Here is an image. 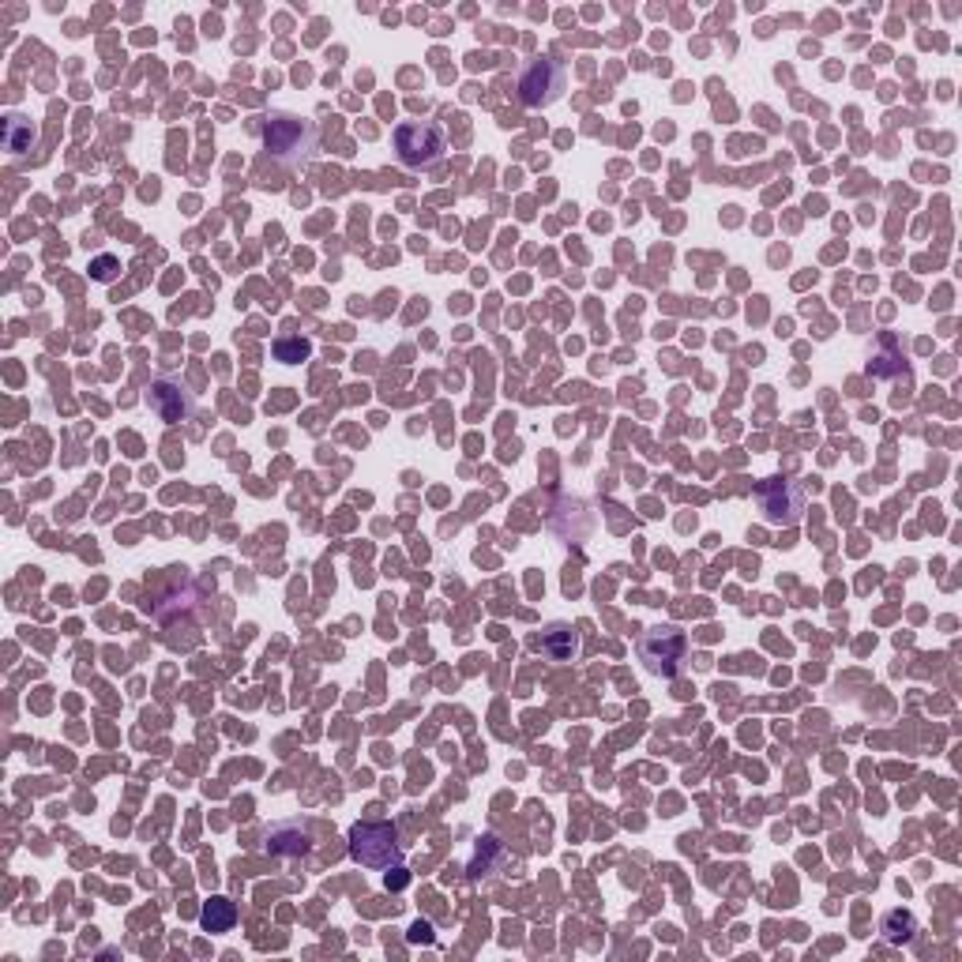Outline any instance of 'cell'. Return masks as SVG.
Masks as SVG:
<instances>
[{"label":"cell","mask_w":962,"mask_h":962,"mask_svg":"<svg viewBox=\"0 0 962 962\" xmlns=\"http://www.w3.org/2000/svg\"><path fill=\"white\" fill-rule=\"evenodd\" d=\"M350 857L365 869H395L403 865L399 831L384 820H361L350 827Z\"/></svg>","instance_id":"7a4b0ae2"},{"label":"cell","mask_w":962,"mask_h":962,"mask_svg":"<svg viewBox=\"0 0 962 962\" xmlns=\"http://www.w3.org/2000/svg\"><path fill=\"white\" fill-rule=\"evenodd\" d=\"M688 658V636L677 624H654L639 636V662L654 677H677Z\"/></svg>","instance_id":"277c9868"},{"label":"cell","mask_w":962,"mask_h":962,"mask_svg":"<svg viewBox=\"0 0 962 962\" xmlns=\"http://www.w3.org/2000/svg\"><path fill=\"white\" fill-rule=\"evenodd\" d=\"M880 932H884L887 944H910L917 932V921L910 910H891V914L884 917V925H880Z\"/></svg>","instance_id":"7c38bea8"},{"label":"cell","mask_w":962,"mask_h":962,"mask_svg":"<svg viewBox=\"0 0 962 962\" xmlns=\"http://www.w3.org/2000/svg\"><path fill=\"white\" fill-rule=\"evenodd\" d=\"M406 940H410V944H429V940H433V925H429V921H418L414 929L406 932Z\"/></svg>","instance_id":"2e32d148"},{"label":"cell","mask_w":962,"mask_h":962,"mask_svg":"<svg viewBox=\"0 0 962 962\" xmlns=\"http://www.w3.org/2000/svg\"><path fill=\"white\" fill-rule=\"evenodd\" d=\"M256 136L264 143L267 158L279 166H305L316 151V125L297 117V113H267L256 121Z\"/></svg>","instance_id":"6da1fadb"},{"label":"cell","mask_w":962,"mask_h":962,"mask_svg":"<svg viewBox=\"0 0 962 962\" xmlns=\"http://www.w3.org/2000/svg\"><path fill=\"white\" fill-rule=\"evenodd\" d=\"M200 921L207 932H226V929H233V921H237V906H233L230 899H211L207 906H203Z\"/></svg>","instance_id":"4fadbf2b"},{"label":"cell","mask_w":962,"mask_h":962,"mask_svg":"<svg viewBox=\"0 0 962 962\" xmlns=\"http://www.w3.org/2000/svg\"><path fill=\"white\" fill-rule=\"evenodd\" d=\"M309 354H312V342L301 339V335H279V339H275V357L286 361V365H301Z\"/></svg>","instance_id":"5bb4252c"},{"label":"cell","mask_w":962,"mask_h":962,"mask_svg":"<svg viewBox=\"0 0 962 962\" xmlns=\"http://www.w3.org/2000/svg\"><path fill=\"white\" fill-rule=\"evenodd\" d=\"M388 887H406V872H403V865H395V872H388Z\"/></svg>","instance_id":"e0dca14e"},{"label":"cell","mask_w":962,"mask_h":962,"mask_svg":"<svg viewBox=\"0 0 962 962\" xmlns=\"http://www.w3.org/2000/svg\"><path fill=\"white\" fill-rule=\"evenodd\" d=\"M542 651L553 658V662H572L579 654V632L572 624H549L542 632Z\"/></svg>","instance_id":"30bf717a"},{"label":"cell","mask_w":962,"mask_h":962,"mask_svg":"<svg viewBox=\"0 0 962 962\" xmlns=\"http://www.w3.org/2000/svg\"><path fill=\"white\" fill-rule=\"evenodd\" d=\"M147 399H151V410H155L158 418L170 421V425H181V421H188L196 414V395H192L185 380H177V376H158V380H151Z\"/></svg>","instance_id":"52a82bcc"},{"label":"cell","mask_w":962,"mask_h":962,"mask_svg":"<svg viewBox=\"0 0 962 962\" xmlns=\"http://www.w3.org/2000/svg\"><path fill=\"white\" fill-rule=\"evenodd\" d=\"M91 271L98 282H109L113 275H117V260H113V256H98V260L91 264Z\"/></svg>","instance_id":"9a60e30c"},{"label":"cell","mask_w":962,"mask_h":962,"mask_svg":"<svg viewBox=\"0 0 962 962\" xmlns=\"http://www.w3.org/2000/svg\"><path fill=\"white\" fill-rule=\"evenodd\" d=\"M756 500H760L763 519L775 527H793L805 512V489L790 478H767L756 489Z\"/></svg>","instance_id":"8992f818"},{"label":"cell","mask_w":962,"mask_h":962,"mask_svg":"<svg viewBox=\"0 0 962 962\" xmlns=\"http://www.w3.org/2000/svg\"><path fill=\"white\" fill-rule=\"evenodd\" d=\"M869 376L876 380H891V376H910V361H906V346L899 342V335L884 331L869 357Z\"/></svg>","instance_id":"ba28073f"},{"label":"cell","mask_w":962,"mask_h":962,"mask_svg":"<svg viewBox=\"0 0 962 962\" xmlns=\"http://www.w3.org/2000/svg\"><path fill=\"white\" fill-rule=\"evenodd\" d=\"M267 850L271 854H290V857H301L312 850V835L305 823H279V827H271L267 831Z\"/></svg>","instance_id":"9c48e42d"},{"label":"cell","mask_w":962,"mask_h":962,"mask_svg":"<svg viewBox=\"0 0 962 962\" xmlns=\"http://www.w3.org/2000/svg\"><path fill=\"white\" fill-rule=\"evenodd\" d=\"M34 140H38V136H34L27 117H19V113H8V117H4V151H8V155L12 158L31 155Z\"/></svg>","instance_id":"8fae6325"},{"label":"cell","mask_w":962,"mask_h":962,"mask_svg":"<svg viewBox=\"0 0 962 962\" xmlns=\"http://www.w3.org/2000/svg\"><path fill=\"white\" fill-rule=\"evenodd\" d=\"M391 143H395V155L406 170H429L448 151V136L436 121H406V125L395 128Z\"/></svg>","instance_id":"3957f363"},{"label":"cell","mask_w":962,"mask_h":962,"mask_svg":"<svg viewBox=\"0 0 962 962\" xmlns=\"http://www.w3.org/2000/svg\"><path fill=\"white\" fill-rule=\"evenodd\" d=\"M564 83H568V72L557 57H534L519 76V102L527 109L553 106L564 94Z\"/></svg>","instance_id":"5b68a950"}]
</instances>
